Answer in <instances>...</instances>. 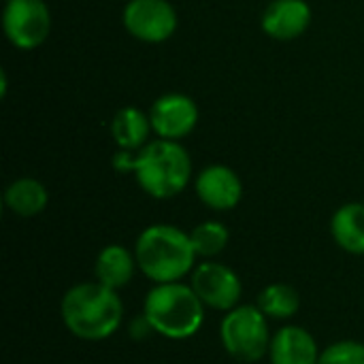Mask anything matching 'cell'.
I'll return each instance as SVG.
<instances>
[{
	"mask_svg": "<svg viewBox=\"0 0 364 364\" xmlns=\"http://www.w3.org/2000/svg\"><path fill=\"white\" fill-rule=\"evenodd\" d=\"M60 316L68 333L77 339L102 341L119 328L124 305L117 290L100 282H83L64 294Z\"/></svg>",
	"mask_w": 364,
	"mask_h": 364,
	"instance_id": "1",
	"label": "cell"
},
{
	"mask_svg": "<svg viewBox=\"0 0 364 364\" xmlns=\"http://www.w3.org/2000/svg\"><path fill=\"white\" fill-rule=\"evenodd\" d=\"M141 273L154 284H171L194 271L196 250L188 232L171 224L147 226L134 245Z\"/></svg>",
	"mask_w": 364,
	"mask_h": 364,
	"instance_id": "2",
	"label": "cell"
},
{
	"mask_svg": "<svg viewBox=\"0 0 364 364\" xmlns=\"http://www.w3.org/2000/svg\"><path fill=\"white\" fill-rule=\"evenodd\" d=\"M143 316L160 337L183 341L200 331L205 322V305L192 286L181 282L156 284L145 296Z\"/></svg>",
	"mask_w": 364,
	"mask_h": 364,
	"instance_id": "3",
	"label": "cell"
},
{
	"mask_svg": "<svg viewBox=\"0 0 364 364\" xmlns=\"http://www.w3.org/2000/svg\"><path fill=\"white\" fill-rule=\"evenodd\" d=\"M132 175L147 196L166 200L188 188L192 160L181 143L154 139L136 151Z\"/></svg>",
	"mask_w": 364,
	"mask_h": 364,
	"instance_id": "4",
	"label": "cell"
},
{
	"mask_svg": "<svg viewBox=\"0 0 364 364\" xmlns=\"http://www.w3.org/2000/svg\"><path fill=\"white\" fill-rule=\"evenodd\" d=\"M220 339L224 350L239 363H256L271 350L269 318L258 305H237L226 311L220 324Z\"/></svg>",
	"mask_w": 364,
	"mask_h": 364,
	"instance_id": "5",
	"label": "cell"
},
{
	"mask_svg": "<svg viewBox=\"0 0 364 364\" xmlns=\"http://www.w3.org/2000/svg\"><path fill=\"white\" fill-rule=\"evenodd\" d=\"M51 11L45 0H9L2 9V30L6 41L30 51L41 47L51 34Z\"/></svg>",
	"mask_w": 364,
	"mask_h": 364,
	"instance_id": "6",
	"label": "cell"
},
{
	"mask_svg": "<svg viewBox=\"0 0 364 364\" xmlns=\"http://www.w3.org/2000/svg\"><path fill=\"white\" fill-rule=\"evenodd\" d=\"M122 21L132 38L149 45L168 41L179 26L177 11L168 0H128Z\"/></svg>",
	"mask_w": 364,
	"mask_h": 364,
	"instance_id": "7",
	"label": "cell"
},
{
	"mask_svg": "<svg viewBox=\"0 0 364 364\" xmlns=\"http://www.w3.org/2000/svg\"><path fill=\"white\" fill-rule=\"evenodd\" d=\"M192 290L198 294L205 307L218 309V311H230L239 305L243 286L239 275L215 260H207L192 271Z\"/></svg>",
	"mask_w": 364,
	"mask_h": 364,
	"instance_id": "8",
	"label": "cell"
},
{
	"mask_svg": "<svg viewBox=\"0 0 364 364\" xmlns=\"http://www.w3.org/2000/svg\"><path fill=\"white\" fill-rule=\"evenodd\" d=\"M149 119L156 139L181 143L194 132L198 124V107L190 96L171 92L156 98L149 109Z\"/></svg>",
	"mask_w": 364,
	"mask_h": 364,
	"instance_id": "9",
	"label": "cell"
},
{
	"mask_svg": "<svg viewBox=\"0 0 364 364\" xmlns=\"http://www.w3.org/2000/svg\"><path fill=\"white\" fill-rule=\"evenodd\" d=\"M194 190L198 200L213 211H230L243 198V181L226 164L205 166L194 181Z\"/></svg>",
	"mask_w": 364,
	"mask_h": 364,
	"instance_id": "10",
	"label": "cell"
},
{
	"mask_svg": "<svg viewBox=\"0 0 364 364\" xmlns=\"http://www.w3.org/2000/svg\"><path fill=\"white\" fill-rule=\"evenodd\" d=\"M311 6L307 0H273L267 4L260 26L275 41H294L307 32Z\"/></svg>",
	"mask_w": 364,
	"mask_h": 364,
	"instance_id": "11",
	"label": "cell"
},
{
	"mask_svg": "<svg viewBox=\"0 0 364 364\" xmlns=\"http://www.w3.org/2000/svg\"><path fill=\"white\" fill-rule=\"evenodd\" d=\"M320 350L309 331L301 326H284L273 335L271 364H318Z\"/></svg>",
	"mask_w": 364,
	"mask_h": 364,
	"instance_id": "12",
	"label": "cell"
},
{
	"mask_svg": "<svg viewBox=\"0 0 364 364\" xmlns=\"http://www.w3.org/2000/svg\"><path fill=\"white\" fill-rule=\"evenodd\" d=\"M154 134L149 113L136 107H122L111 119V136L117 149L139 151L149 143Z\"/></svg>",
	"mask_w": 364,
	"mask_h": 364,
	"instance_id": "13",
	"label": "cell"
},
{
	"mask_svg": "<svg viewBox=\"0 0 364 364\" xmlns=\"http://www.w3.org/2000/svg\"><path fill=\"white\" fill-rule=\"evenodd\" d=\"M136 267L139 264L134 252L126 250L124 245H107L96 258L94 275L102 286L119 290L132 282Z\"/></svg>",
	"mask_w": 364,
	"mask_h": 364,
	"instance_id": "14",
	"label": "cell"
},
{
	"mask_svg": "<svg viewBox=\"0 0 364 364\" xmlns=\"http://www.w3.org/2000/svg\"><path fill=\"white\" fill-rule=\"evenodd\" d=\"M331 235L343 252L364 256V203L339 207L331 220Z\"/></svg>",
	"mask_w": 364,
	"mask_h": 364,
	"instance_id": "15",
	"label": "cell"
},
{
	"mask_svg": "<svg viewBox=\"0 0 364 364\" xmlns=\"http://www.w3.org/2000/svg\"><path fill=\"white\" fill-rule=\"evenodd\" d=\"M49 203L47 188L32 177H19L4 190V207L19 218H34L45 211Z\"/></svg>",
	"mask_w": 364,
	"mask_h": 364,
	"instance_id": "16",
	"label": "cell"
},
{
	"mask_svg": "<svg viewBox=\"0 0 364 364\" xmlns=\"http://www.w3.org/2000/svg\"><path fill=\"white\" fill-rule=\"evenodd\" d=\"M256 305L269 320H288L296 316L301 307V296L288 284H271L258 294Z\"/></svg>",
	"mask_w": 364,
	"mask_h": 364,
	"instance_id": "17",
	"label": "cell"
},
{
	"mask_svg": "<svg viewBox=\"0 0 364 364\" xmlns=\"http://www.w3.org/2000/svg\"><path fill=\"white\" fill-rule=\"evenodd\" d=\"M192 245L196 250V256L200 258H213L218 254H222L228 245V228L222 222L215 220H207L203 224H198L192 232H190Z\"/></svg>",
	"mask_w": 364,
	"mask_h": 364,
	"instance_id": "18",
	"label": "cell"
},
{
	"mask_svg": "<svg viewBox=\"0 0 364 364\" xmlns=\"http://www.w3.org/2000/svg\"><path fill=\"white\" fill-rule=\"evenodd\" d=\"M318 364H364V343L337 341L320 354Z\"/></svg>",
	"mask_w": 364,
	"mask_h": 364,
	"instance_id": "19",
	"label": "cell"
},
{
	"mask_svg": "<svg viewBox=\"0 0 364 364\" xmlns=\"http://www.w3.org/2000/svg\"><path fill=\"white\" fill-rule=\"evenodd\" d=\"M149 333H154V328H151V324L147 322L145 316H141L139 320H132V324H130V337L132 339H143Z\"/></svg>",
	"mask_w": 364,
	"mask_h": 364,
	"instance_id": "20",
	"label": "cell"
},
{
	"mask_svg": "<svg viewBox=\"0 0 364 364\" xmlns=\"http://www.w3.org/2000/svg\"><path fill=\"white\" fill-rule=\"evenodd\" d=\"M117 2H119V0H117ZM122 2H128V0H122Z\"/></svg>",
	"mask_w": 364,
	"mask_h": 364,
	"instance_id": "21",
	"label": "cell"
},
{
	"mask_svg": "<svg viewBox=\"0 0 364 364\" xmlns=\"http://www.w3.org/2000/svg\"><path fill=\"white\" fill-rule=\"evenodd\" d=\"M2 2H9V0H2Z\"/></svg>",
	"mask_w": 364,
	"mask_h": 364,
	"instance_id": "22",
	"label": "cell"
}]
</instances>
